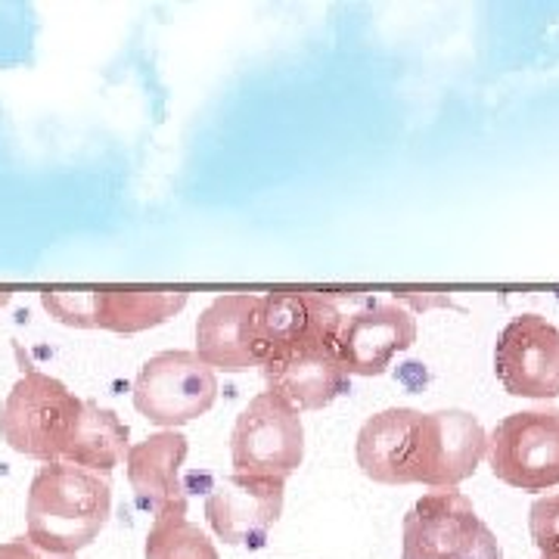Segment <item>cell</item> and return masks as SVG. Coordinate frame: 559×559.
Wrapping results in <instances>:
<instances>
[{"instance_id":"10","label":"cell","mask_w":559,"mask_h":559,"mask_svg":"<svg viewBox=\"0 0 559 559\" xmlns=\"http://www.w3.org/2000/svg\"><path fill=\"white\" fill-rule=\"evenodd\" d=\"M286 481L230 473L205 495V520L224 544L259 550L283 513Z\"/></svg>"},{"instance_id":"20","label":"cell","mask_w":559,"mask_h":559,"mask_svg":"<svg viewBox=\"0 0 559 559\" xmlns=\"http://www.w3.org/2000/svg\"><path fill=\"white\" fill-rule=\"evenodd\" d=\"M10 296H13V293H10V289H0V308H3V305H7V301H10Z\"/></svg>"},{"instance_id":"18","label":"cell","mask_w":559,"mask_h":559,"mask_svg":"<svg viewBox=\"0 0 559 559\" xmlns=\"http://www.w3.org/2000/svg\"><path fill=\"white\" fill-rule=\"evenodd\" d=\"M528 532L540 557H559V491L538 498L528 510Z\"/></svg>"},{"instance_id":"14","label":"cell","mask_w":559,"mask_h":559,"mask_svg":"<svg viewBox=\"0 0 559 559\" xmlns=\"http://www.w3.org/2000/svg\"><path fill=\"white\" fill-rule=\"evenodd\" d=\"M261 296L230 293L218 296L197 323V358L224 373H242L259 367L255 358V314Z\"/></svg>"},{"instance_id":"9","label":"cell","mask_w":559,"mask_h":559,"mask_svg":"<svg viewBox=\"0 0 559 559\" xmlns=\"http://www.w3.org/2000/svg\"><path fill=\"white\" fill-rule=\"evenodd\" d=\"M495 373L516 399H559V330L540 314H520L500 330Z\"/></svg>"},{"instance_id":"17","label":"cell","mask_w":559,"mask_h":559,"mask_svg":"<svg viewBox=\"0 0 559 559\" xmlns=\"http://www.w3.org/2000/svg\"><path fill=\"white\" fill-rule=\"evenodd\" d=\"M146 559H221L218 547L200 525L187 520V510H168L153 520L143 547Z\"/></svg>"},{"instance_id":"6","label":"cell","mask_w":559,"mask_h":559,"mask_svg":"<svg viewBox=\"0 0 559 559\" xmlns=\"http://www.w3.org/2000/svg\"><path fill=\"white\" fill-rule=\"evenodd\" d=\"M234 473L286 481L305 460L301 414L274 392H261L237 417L230 436Z\"/></svg>"},{"instance_id":"7","label":"cell","mask_w":559,"mask_h":559,"mask_svg":"<svg viewBox=\"0 0 559 559\" xmlns=\"http://www.w3.org/2000/svg\"><path fill=\"white\" fill-rule=\"evenodd\" d=\"M488 466L503 485L550 491L559 485V411H520L488 436Z\"/></svg>"},{"instance_id":"12","label":"cell","mask_w":559,"mask_h":559,"mask_svg":"<svg viewBox=\"0 0 559 559\" xmlns=\"http://www.w3.org/2000/svg\"><path fill=\"white\" fill-rule=\"evenodd\" d=\"M342 320L336 299L308 289H280L259 301L255 314V358L259 367L280 352L311 340H340Z\"/></svg>"},{"instance_id":"1","label":"cell","mask_w":559,"mask_h":559,"mask_svg":"<svg viewBox=\"0 0 559 559\" xmlns=\"http://www.w3.org/2000/svg\"><path fill=\"white\" fill-rule=\"evenodd\" d=\"M488 454V432L466 411L419 414L389 407L360 426L355 457L367 479L382 485L457 488Z\"/></svg>"},{"instance_id":"19","label":"cell","mask_w":559,"mask_h":559,"mask_svg":"<svg viewBox=\"0 0 559 559\" xmlns=\"http://www.w3.org/2000/svg\"><path fill=\"white\" fill-rule=\"evenodd\" d=\"M0 559H75V557H60V554L40 550L38 544H32L28 538H13L0 544Z\"/></svg>"},{"instance_id":"13","label":"cell","mask_w":559,"mask_h":559,"mask_svg":"<svg viewBox=\"0 0 559 559\" xmlns=\"http://www.w3.org/2000/svg\"><path fill=\"white\" fill-rule=\"evenodd\" d=\"M417 342V318L399 301H377L342 320L340 358L348 377H382Z\"/></svg>"},{"instance_id":"15","label":"cell","mask_w":559,"mask_h":559,"mask_svg":"<svg viewBox=\"0 0 559 559\" xmlns=\"http://www.w3.org/2000/svg\"><path fill=\"white\" fill-rule=\"evenodd\" d=\"M187 451L190 441L178 429H162L128 448V481L140 507L153 516L168 510H187V491L180 485V466L187 460Z\"/></svg>"},{"instance_id":"2","label":"cell","mask_w":559,"mask_h":559,"mask_svg":"<svg viewBox=\"0 0 559 559\" xmlns=\"http://www.w3.org/2000/svg\"><path fill=\"white\" fill-rule=\"evenodd\" d=\"M112 513V488L100 473L72 463H44L25 503V538L40 550L75 557L91 547Z\"/></svg>"},{"instance_id":"4","label":"cell","mask_w":559,"mask_h":559,"mask_svg":"<svg viewBox=\"0 0 559 559\" xmlns=\"http://www.w3.org/2000/svg\"><path fill=\"white\" fill-rule=\"evenodd\" d=\"M401 559H503V550L473 500L457 488H441L407 510Z\"/></svg>"},{"instance_id":"3","label":"cell","mask_w":559,"mask_h":559,"mask_svg":"<svg viewBox=\"0 0 559 559\" xmlns=\"http://www.w3.org/2000/svg\"><path fill=\"white\" fill-rule=\"evenodd\" d=\"M81 411L84 401L60 380L40 370H25L0 407V436L25 457L62 463Z\"/></svg>"},{"instance_id":"8","label":"cell","mask_w":559,"mask_h":559,"mask_svg":"<svg viewBox=\"0 0 559 559\" xmlns=\"http://www.w3.org/2000/svg\"><path fill=\"white\" fill-rule=\"evenodd\" d=\"M218 377L197 352H159L140 367L134 380V407L153 426L178 429L212 411Z\"/></svg>"},{"instance_id":"11","label":"cell","mask_w":559,"mask_h":559,"mask_svg":"<svg viewBox=\"0 0 559 559\" xmlns=\"http://www.w3.org/2000/svg\"><path fill=\"white\" fill-rule=\"evenodd\" d=\"M267 392L289 401L296 411H320L348 392V370L340 358V340H311L293 345L259 367Z\"/></svg>"},{"instance_id":"5","label":"cell","mask_w":559,"mask_h":559,"mask_svg":"<svg viewBox=\"0 0 559 559\" xmlns=\"http://www.w3.org/2000/svg\"><path fill=\"white\" fill-rule=\"evenodd\" d=\"M50 318L79 330H112V333H143L171 320L190 293L183 289H143V286H100V289H47L40 293Z\"/></svg>"},{"instance_id":"16","label":"cell","mask_w":559,"mask_h":559,"mask_svg":"<svg viewBox=\"0 0 559 559\" xmlns=\"http://www.w3.org/2000/svg\"><path fill=\"white\" fill-rule=\"evenodd\" d=\"M128 439H131V432H128V426L121 423L116 411L100 407L97 401H84L75 436L66 448L62 463H72V466L106 476L128 457V448H131Z\"/></svg>"},{"instance_id":"21","label":"cell","mask_w":559,"mask_h":559,"mask_svg":"<svg viewBox=\"0 0 559 559\" xmlns=\"http://www.w3.org/2000/svg\"><path fill=\"white\" fill-rule=\"evenodd\" d=\"M540 559H559V557H540Z\"/></svg>"}]
</instances>
